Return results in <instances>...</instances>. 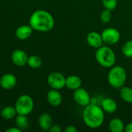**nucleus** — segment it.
<instances>
[{
  "mask_svg": "<svg viewBox=\"0 0 132 132\" xmlns=\"http://www.w3.org/2000/svg\"><path fill=\"white\" fill-rule=\"evenodd\" d=\"M33 29L30 26H21L15 30V36L20 40H25L30 37Z\"/></svg>",
  "mask_w": 132,
  "mask_h": 132,
  "instance_id": "2eb2a0df",
  "label": "nucleus"
},
{
  "mask_svg": "<svg viewBox=\"0 0 132 132\" xmlns=\"http://www.w3.org/2000/svg\"><path fill=\"white\" fill-rule=\"evenodd\" d=\"M43 61L41 60V58L38 56L36 55H32L28 57V60H27V65L32 68V69H38L42 66Z\"/></svg>",
  "mask_w": 132,
  "mask_h": 132,
  "instance_id": "412c9836",
  "label": "nucleus"
},
{
  "mask_svg": "<svg viewBox=\"0 0 132 132\" xmlns=\"http://www.w3.org/2000/svg\"><path fill=\"white\" fill-rule=\"evenodd\" d=\"M61 131H62V128L59 125H53L49 130L50 132H60Z\"/></svg>",
  "mask_w": 132,
  "mask_h": 132,
  "instance_id": "393cba45",
  "label": "nucleus"
},
{
  "mask_svg": "<svg viewBox=\"0 0 132 132\" xmlns=\"http://www.w3.org/2000/svg\"><path fill=\"white\" fill-rule=\"evenodd\" d=\"M125 131L132 132V122H130V123H128L127 125H125Z\"/></svg>",
  "mask_w": 132,
  "mask_h": 132,
  "instance_id": "cd10ccee",
  "label": "nucleus"
},
{
  "mask_svg": "<svg viewBox=\"0 0 132 132\" xmlns=\"http://www.w3.org/2000/svg\"><path fill=\"white\" fill-rule=\"evenodd\" d=\"M81 85H82V80L80 77L77 75H70L66 77L65 87H67L69 90H75L81 87Z\"/></svg>",
  "mask_w": 132,
  "mask_h": 132,
  "instance_id": "ddd939ff",
  "label": "nucleus"
},
{
  "mask_svg": "<svg viewBox=\"0 0 132 132\" xmlns=\"http://www.w3.org/2000/svg\"><path fill=\"white\" fill-rule=\"evenodd\" d=\"M104 111L97 104H90L84 107L83 111V120L90 128L97 129L102 126L104 121Z\"/></svg>",
  "mask_w": 132,
  "mask_h": 132,
  "instance_id": "f257e3e1",
  "label": "nucleus"
},
{
  "mask_svg": "<svg viewBox=\"0 0 132 132\" xmlns=\"http://www.w3.org/2000/svg\"><path fill=\"white\" fill-rule=\"evenodd\" d=\"M95 58L97 62L105 68H111L114 66L116 63V54L114 50L108 46H102L97 49Z\"/></svg>",
  "mask_w": 132,
  "mask_h": 132,
  "instance_id": "7ed1b4c3",
  "label": "nucleus"
},
{
  "mask_svg": "<svg viewBox=\"0 0 132 132\" xmlns=\"http://www.w3.org/2000/svg\"><path fill=\"white\" fill-rule=\"evenodd\" d=\"M127 77L126 70L123 67L113 66L108 73V81L112 87L120 89L125 86Z\"/></svg>",
  "mask_w": 132,
  "mask_h": 132,
  "instance_id": "20e7f679",
  "label": "nucleus"
},
{
  "mask_svg": "<svg viewBox=\"0 0 132 132\" xmlns=\"http://www.w3.org/2000/svg\"><path fill=\"white\" fill-rule=\"evenodd\" d=\"M33 100L27 94H23L19 97L15 104V108L17 111V114L28 115L33 110Z\"/></svg>",
  "mask_w": 132,
  "mask_h": 132,
  "instance_id": "39448f33",
  "label": "nucleus"
},
{
  "mask_svg": "<svg viewBox=\"0 0 132 132\" xmlns=\"http://www.w3.org/2000/svg\"><path fill=\"white\" fill-rule=\"evenodd\" d=\"M102 4L104 9L113 11L118 6V0H102Z\"/></svg>",
  "mask_w": 132,
  "mask_h": 132,
  "instance_id": "b1692460",
  "label": "nucleus"
},
{
  "mask_svg": "<svg viewBox=\"0 0 132 132\" xmlns=\"http://www.w3.org/2000/svg\"><path fill=\"white\" fill-rule=\"evenodd\" d=\"M73 91V99L78 105L84 108L90 104L91 97L86 89L80 87Z\"/></svg>",
  "mask_w": 132,
  "mask_h": 132,
  "instance_id": "6e6552de",
  "label": "nucleus"
},
{
  "mask_svg": "<svg viewBox=\"0 0 132 132\" xmlns=\"http://www.w3.org/2000/svg\"><path fill=\"white\" fill-rule=\"evenodd\" d=\"M120 97L122 101L128 104L132 103V88L128 86H123L120 88Z\"/></svg>",
  "mask_w": 132,
  "mask_h": 132,
  "instance_id": "a211bd4d",
  "label": "nucleus"
},
{
  "mask_svg": "<svg viewBox=\"0 0 132 132\" xmlns=\"http://www.w3.org/2000/svg\"><path fill=\"white\" fill-rule=\"evenodd\" d=\"M65 132H77V129L75 126L73 125H68L66 127V128L64 129Z\"/></svg>",
  "mask_w": 132,
  "mask_h": 132,
  "instance_id": "a878e982",
  "label": "nucleus"
},
{
  "mask_svg": "<svg viewBox=\"0 0 132 132\" xmlns=\"http://www.w3.org/2000/svg\"><path fill=\"white\" fill-rule=\"evenodd\" d=\"M17 83V79L15 75L12 73H5L0 78V86L5 90H10L13 88Z\"/></svg>",
  "mask_w": 132,
  "mask_h": 132,
  "instance_id": "9b49d317",
  "label": "nucleus"
},
{
  "mask_svg": "<svg viewBox=\"0 0 132 132\" xmlns=\"http://www.w3.org/2000/svg\"><path fill=\"white\" fill-rule=\"evenodd\" d=\"M46 97H47L48 103L53 107L59 106L63 101V97L60 92L59 91V90H56V89H52L49 90Z\"/></svg>",
  "mask_w": 132,
  "mask_h": 132,
  "instance_id": "f8f14e48",
  "label": "nucleus"
},
{
  "mask_svg": "<svg viewBox=\"0 0 132 132\" xmlns=\"http://www.w3.org/2000/svg\"><path fill=\"white\" fill-rule=\"evenodd\" d=\"M16 114H17V111L15 107L7 106V107H5L1 111V116L5 120H11L13 118H15Z\"/></svg>",
  "mask_w": 132,
  "mask_h": 132,
  "instance_id": "6ab92c4d",
  "label": "nucleus"
},
{
  "mask_svg": "<svg viewBox=\"0 0 132 132\" xmlns=\"http://www.w3.org/2000/svg\"><path fill=\"white\" fill-rule=\"evenodd\" d=\"M121 52L125 57L132 58V39L124 43L121 48Z\"/></svg>",
  "mask_w": 132,
  "mask_h": 132,
  "instance_id": "4be33fe9",
  "label": "nucleus"
},
{
  "mask_svg": "<svg viewBox=\"0 0 132 132\" xmlns=\"http://www.w3.org/2000/svg\"><path fill=\"white\" fill-rule=\"evenodd\" d=\"M15 125L21 130H24L29 128V121L27 118V115L19 114L15 117Z\"/></svg>",
  "mask_w": 132,
  "mask_h": 132,
  "instance_id": "aec40b11",
  "label": "nucleus"
},
{
  "mask_svg": "<svg viewBox=\"0 0 132 132\" xmlns=\"http://www.w3.org/2000/svg\"><path fill=\"white\" fill-rule=\"evenodd\" d=\"M21 129H19L18 127H15V128H10L9 129L6 130V132H21Z\"/></svg>",
  "mask_w": 132,
  "mask_h": 132,
  "instance_id": "bb28decb",
  "label": "nucleus"
},
{
  "mask_svg": "<svg viewBox=\"0 0 132 132\" xmlns=\"http://www.w3.org/2000/svg\"><path fill=\"white\" fill-rule=\"evenodd\" d=\"M28 57L26 52L22 50H15L12 53V61L18 67H23L27 64Z\"/></svg>",
  "mask_w": 132,
  "mask_h": 132,
  "instance_id": "9d476101",
  "label": "nucleus"
},
{
  "mask_svg": "<svg viewBox=\"0 0 132 132\" xmlns=\"http://www.w3.org/2000/svg\"><path fill=\"white\" fill-rule=\"evenodd\" d=\"M101 107L104 110V113L106 112L108 114H114L118 110L117 102L114 99L110 98V97L104 98L101 101Z\"/></svg>",
  "mask_w": 132,
  "mask_h": 132,
  "instance_id": "4468645a",
  "label": "nucleus"
},
{
  "mask_svg": "<svg viewBox=\"0 0 132 132\" xmlns=\"http://www.w3.org/2000/svg\"><path fill=\"white\" fill-rule=\"evenodd\" d=\"M101 34L104 43L108 45H114L118 43L121 39L120 32L113 27L104 29Z\"/></svg>",
  "mask_w": 132,
  "mask_h": 132,
  "instance_id": "423d86ee",
  "label": "nucleus"
},
{
  "mask_svg": "<svg viewBox=\"0 0 132 132\" xmlns=\"http://www.w3.org/2000/svg\"><path fill=\"white\" fill-rule=\"evenodd\" d=\"M47 83L52 89L60 90L65 87L66 77L59 72H53L48 76Z\"/></svg>",
  "mask_w": 132,
  "mask_h": 132,
  "instance_id": "0eeeda50",
  "label": "nucleus"
},
{
  "mask_svg": "<svg viewBox=\"0 0 132 132\" xmlns=\"http://www.w3.org/2000/svg\"><path fill=\"white\" fill-rule=\"evenodd\" d=\"M111 12L112 11L106 9H104V10H103L101 12L100 18H101V20L102 22L108 23L111 20V19H112V12Z\"/></svg>",
  "mask_w": 132,
  "mask_h": 132,
  "instance_id": "5701e85b",
  "label": "nucleus"
},
{
  "mask_svg": "<svg viewBox=\"0 0 132 132\" xmlns=\"http://www.w3.org/2000/svg\"><path fill=\"white\" fill-rule=\"evenodd\" d=\"M53 125V118L49 114L43 113L39 116V125L43 131H49Z\"/></svg>",
  "mask_w": 132,
  "mask_h": 132,
  "instance_id": "dca6fc26",
  "label": "nucleus"
},
{
  "mask_svg": "<svg viewBox=\"0 0 132 132\" xmlns=\"http://www.w3.org/2000/svg\"><path fill=\"white\" fill-rule=\"evenodd\" d=\"M108 128L111 132H123L125 131V125L121 119L114 118L110 121Z\"/></svg>",
  "mask_w": 132,
  "mask_h": 132,
  "instance_id": "f3484780",
  "label": "nucleus"
},
{
  "mask_svg": "<svg viewBox=\"0 0 132 132\" xmlns=\"http://www.w3.org/2000/svg\"><path fill=\"white\" fill-rule=\"evenodd\" d=\"M86 40H87V44L90 47L96 49V50L98 49L99 47L102 46L103 43H104L101 34L97 32H95V31L90 32L87 36Z\"/></svg>",
  "mask_w": 132,
  "mask_h": 132,
  "instance_id": "1a4fd4ad",
  "label": "nucleus"
},
{
  "mask_svg": "<svg viewBox=\"0 0 132 132\" xmlns=\"http://www.w3.org/2000/svg\"><path fill=\"white\" fill-rule=\"evenodd\" d=\"M55 24L53 16L49 12L43 9L35 11L29 18V26L36 31L48 32Z\"/></svg>",
  "mask_w": 132,
  "mask_h": 132,
  "instance_id": "f03ea898",
  "label": "nucleus"
}]
</instances>
